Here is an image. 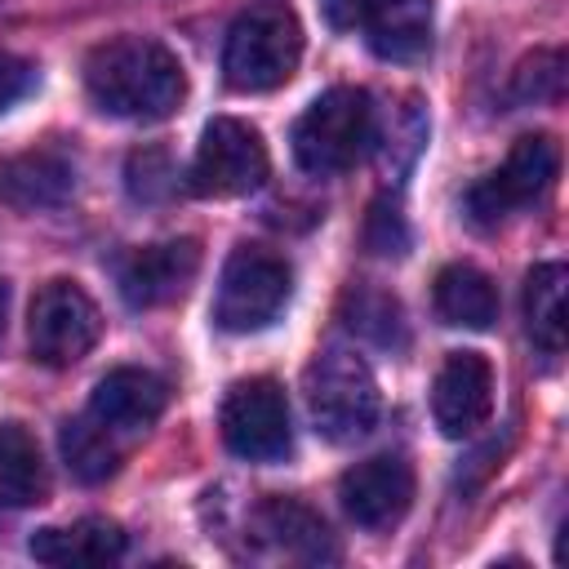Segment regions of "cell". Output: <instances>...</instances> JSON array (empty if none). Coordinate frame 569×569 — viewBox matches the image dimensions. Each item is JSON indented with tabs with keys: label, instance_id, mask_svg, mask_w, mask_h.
Here are the masks:
<instances>
[{
	"label": "cell",
	"instance_id": "obj_8",
	"mask_svg": "<svg viewBox=\"0 0 569 569\" xmlns=\"http://www.w3.org/2000/svg\"><path fill=\"white\" fill-rule=\"evenodd\" d=\"M267 142L253 124L236 120V116H213L200 133L196 160H191V191L196 196H249L267 182Z\"/></svg>",
	"mask_w": 569,
	"mask_h": 569
},
{
	"label": "cell",
	"instance_id": "obj_19",
	"mask_svg": "<svg viewBox=\"0 0 569 569\" xmlns=\"http://www.w3.org/2000/svg\"><path fill=\"white\" fill-rule=\"evenodd\" d=\"M49 493V471L36 436L22 422H0V507H31Z\"/></svg>",
	"mask_w": 569,
	"mask_h": 569
},
{
	"label": "cell",
	"instance_id": "obj_23",
	"mask_svg": "<svg viewBox=\"0 0 569 569\" xmlns=\"http://www.w3.org/2000/svg\"><path fill=\"white\" fill-rule=\"evenodd\" d=\"M565 89V53L560 49H533L511 80V98L516 102H551Z\"/></svg>",
	"mask_w": 569,
	"mask_h": 569
},
{
	"label": "cell",
	"instance_id": "obj_11",
	"mask_svg": "<svg viewBox=\"0 0 569 569\" xmlns=\"http://www.w3.org/2000/svg\"><path fill=\"white\" fill-rule=\"evenodd\" d=\"M493 413V365L480 351H449L431 382V418L449 440L476 436Z\"/></svg>",
	"mask_w": 569,
	"mask_h": 569
},
{
	"label": "cell",
	"instance_id": "obj_16",
	"mask_svg": "<svg viewBox=\"0 0 569 569\" xmlns=\"http://www.w3.org/2000/svg\"><path fill=\"white\" fill-rule=\"evenodd\" d=\"M31 556L40 565H107V560H120L124 556V533L116 520H98V516H84L76 525H58V529H40L31 533Z\"/></svg>",
	"mask_w": 569,
	"mask_h": 569
},
{
	"label": "cell",
	"instance_id": "obj_26",
	"mask_svg": "<svg viewBox=\"0 0 569 569\" xmlns=\"http://www.w3.org/2000/svg\"><path fill=\"white\" fill-rule=\"evenodd\" d=\"M31 84H36V67H31L27 58H18V53L0 49V116H4L18 98H27V93H31Z\"/></svg>",
	"mask_w": 569,
	"mask_h": 569
},
{
	"label": "cell",
	"instance_id": "obj_15",
	"mask_svg": "<svg viewBox=\"0 0 569 569\" xmlns=\"http://www.w3.org/2000/svg\"><path fill=\"white\" fill-rule=\"evenodd\" d=\"M71 191H76V164L53 147L0 160V200L9 209H22V213L58 209L71 200Z\"/></svg>",
	"mask_w": 569,
	"mask_h": 569
},
{
	"label": "cell",
	"instance_id": "obj_4",
	"mask_svg": "<svg viewBox=\"0 0 569 569\" xmlns=\"http://www.w3.org/2000/svg\"><path fill=\"white\" fill-rule=\"evenodd\" d=\"M307 413L333 445L360 440L378 422V382L360 351L325 347L307 365Z\"/></svg>",
	"mask_w": 569,
	"mask_h": 569
},
{
	"label": "cell",
	"instance_id": "obj_25",
	"mask_svg": "<svg viewBox=\"0 0 569 569\" xmlns=\"http://www.w3.org/2000/svg\"><path fill=\"white\" fill-rule=\"evenodd\" d=\"M365 249L378 253V258H400L409 249V227H405V213L396 200H373L369 204V218H365Z\"/></svg>",
	"mask_w": 569,
	"mask_h": 569
},
{
	"label": "cell",
	"instance_id": "obj_20",
	"mask_svg": "<svg viewBox=\"0 0 569 569\" xmlns=\"http://www.w3.org/2000/svg\"><path fill=\"white\" fill-rule=\"evenodd\" d=\"M565 267L560 262H538L529 276H525V325H529V338L556 356L565 347V329H569V316H565Z\"/></svg>",
	"mask_w": 569,
	"mask_h": 569
},
{
	"label": "cell",
	"instance_id": "obj_12",
	"mask_svg": "<svg viewBox=\"0 0 569 569\" xmlns=\"http://www.w3.org/2000/svg\"><path fill=\"white\" fill-rule=\"evenodd\" d=\"M338 498H342V511L360 529H387L413 502V467L405 458H396V453L365 458V462L342 471Z\"/></svg>",
	"mask_w": 569,
	"mask_h": 569
},
{
	"label": "cell",
	"instance_id": "obj_6",
	"mask_svg": "<svg viewBox=\"0 0 569 569\" xmlns=\"http://www.w3.org/2000/svg\"><path fill=\"white\" fill-rule=\"evenodd\" d=\"M556 173H560V147L547 133H525L511 142L507 160L467 191V218L476 227H498L507 213L542 200Z\"/></svg>",
	"mask_w": 569,
	"mask_h": 569
},
{
	"label": "cell",
	"instance_id": "obj_24",
	"mask_svg": "<svg viewBox=\"0 0 569 569\" xmlns=\"http://www.w3.org/2000/svg\"><path fill=\"white\" fill-rule=\"evenodd\" d=\"M124 173H129V196H133V200H147V204L169 200L173 187H178V169H173V160H169L160 147L133 151Z\"/></svg>",
	"mask_w": 569,
	"mask_h": 569
},
{
	"label": "cell",
	"instance_id": "obj_9",
	"mask_svg": "<svg viewBox=\"0 0 569 569\" xmlns=\"http://www.w3.org/2000/svg\"><path fill=\"white\" fill-rule=\"evenodd\" d=\"M222 440L236 458L244 462H276L293 449V427H289V400L276 378H240L222 396L218 413Z\"/></svg>",
	"mask_w": 569,
	"mask_h": 569
},
{
	"label": "cell",
	"instance_id": "obj_3",
	"mask_svg": "<svg viewBox=\"0 0 569 569\" xmlns=\"http://www.w3.org/2000/svg\"><path fill=\"white\" fill-rule=\"evenodd\" d=\"M373 138V102L365 89H325L293 124V160L311 178L347 173Z\"/></svg>",
	"mask_w": 569,
	"mask_h": 569
},
{
	"label": "cell",
	"instance_id": "obj_17",
	"mask_svg": "<svg viewBox=\"0 0 569 569\" xmlns=\"http://www.w3.org/2000/svg\"><path fill=\"white\" fill-rule=\"evenodd\" d=\"M431 302H436V316L445 325H453V329H489L498 320V289L471 262L440 267L436 289H431Z\"/></svg>",
	"mask_w": 569,
	"mask_h": 569
},
{
	"label": "cell",
	"instance_id": "obj_22",
	"mask_svg": "<svg viewBox=\"0 0 569 569\" xmlns=\"http://www.w3.org/2000/svg\"><path fill=\"white\" fill-rule=\"evenodd\" d=\"M342 316H347L351 333H360V338H369L378 347H405V311L387 289L356 284L342 298Z\"/></svg>",
	"mask_w": 569,
	"mask_h": 569
},
{
	"label": "cell",
	"instance_id": "obj_13",
	"mask_svg": "<svg viewBox=\"0 0 569 569\" xmlns=\"http://www.w3.org/2000/svg\"><path fill=\"white\" fill-rule=\"evenodd\" d=\"M164 405H169V387L160 373L120 365L98 378V387L89 396V418H98L111 436H138L164 413Z\"/></svg>",
	"mask_w": 569,
	"mask_h": 569
},
{
	"label": "cell",
	"instance_id": "obj_21",
	"mask_svg": "<svg viewBox=\"0 0 569 569\" xmlns=\"http://www.w3.org/2000/svg\"><path fill=\"white\" fill-rule=\"evenodd\" d=\"M62 458H67V471L84 485H102L107 476H116L120 467V449H116V436L98 422V418H67L62 431Z\"/></svg>",
	"mask_w": 569,
	"mask_h": 569
},
{
	"label": "cell",
	"instance_id": "obj_1",
	"mask_svg": "<svg viewBox=\"0 0 569 569\" xmlns=\"http://www.w3.org/2000/svg\"><path fill=\"white\" fill-rule=\"evenodd\" d=\"M84 89L93 107L116 120H164L187 98V71L169 44L151 36H116L89 49Z\"/></svg>",
	"mask_w": 569,
	"mask_h": 569
},
{
	"label": "cell",
	"instance_id": "obj_14",
	"mask_svg": "<svg viewBox=\"0 0 569 569\" xmlns=\"http://www.w3.org/2000/svg\"><path fill=\"white\" fill-rule=\"evenodd\" d=\"M351 31L387 62H418L431 49V0H351Z\"/></svg>",
	"mask_w": 569,
	"mask_h": 569
},
{
	"label": "cell",
	"instance_id": "obj_18",
	"mask_svg": "<svg viewBox=\"0 0 569 569\" xmlns=\"http://www.w3.org/2000/svg\"><path fill=\"white\" fill-rule=\"evenodd\" d=\"M253 525H258V533H267L284 556H298V560H333V556H338V551H333V538H329V529H325V520H320L311 507L293 502V498H267V502L258 507Z\"/></svg>",
	"mask_w": 569,
	"mask_h": 569
},
{
	"label": "cell",
	"instance_id": "obj_27",
	"mask_svg": "<svg viewBox=\"0 0 569 569\" xmlns=\"http://www.w3.org/2000/svg\"><path fill=\"white\" fill-rule=\"evenodd\" d=\"M4 307H9V289H4V280H0V329H4Z\"/></svg>",
	"mask_w": 569,
	"mask_h": 569
},
{
	"label": "cell",
	"instance_id": "obj_2",
	"mask_svg": "<svg viewBox=\"0 0 569 569\" xmlns=\"http://www.w3.org/2000/svg\"><path fill=\"white\" fill-rule=\"evenodd\" d=\"M302 58V22L289 4L262 0L249 4L231 27L222 44V76L240 93H267L280 89Z\"/></svg>",
	"mask_w": 569,
	"mask_h": 569
},
{
	"label": "cell",
	"instance_id": "obj_7",
	"mask_svg": "<svg viewBox=\"0 0 569 569\" xmlns=\"http://www.w3.org/2000/svg\"><path fill=\"white\" fill-rule=\"evenodd\" d=\"M102 333L98 302L76 280H44L27 311V338L31 356L49 369H67L93 351Z\"/></svg>",
	"mask_w": 569,
	"mask_h": 569
},
{
	"label": "cell",
	"instance_id": "obj_5",
	"mask_svg": "<svg viewBox=\"0 0 569 569\" xmlns=\"http://www.w3.org/2000/svg\"><path fill=\"white\" fill-rule=\"evenodd\" d=\"M289 293H293V271L280 253L258 244H236L218 276L213 325L227 333H258L284 311Z\"/></svg>",
	"mask_w": 569,
	"mask_h": 569
},
{
	"label": "cell",
	"instance_id": "obj_10",
	"mask_svg": "<svg viewBox=\"0 0 569 569\" xmlns=\"http://www.w3.org/2000/svg\"><path fill=\"white\" fill-rule=\"evenodd\" d=\"M200 271V244L196 240H160L138 244L116 258V289L133 311L164 307L187 293V284Z\"/></svg>",
	"mask_w": 569,
	"mask_h": 569
}]
</instances>
